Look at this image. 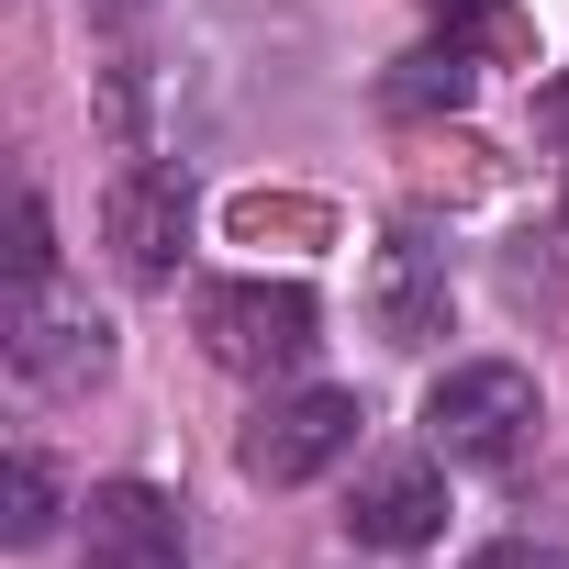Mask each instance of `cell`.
<instances>
[{"instance_id":"6da1fadb","label":"cell","mask_w":569,"mask_h":569,"mask_svg":"<svg viewBox=\"0 0 569 569\" xmlns=\"http://www.w3.org/2000/svg\"><path fill=\"white\" fill-rule=\"evenodd\" d=\"M201 325V358L234 369V380H279V369H302L313 336H325V302L302 291V279H212V291L190 302Z\"/></svg>"},{"instance_id":"7a4b0ae2","label":"cell","mask_w":569,"mask_h":569,"mask_svg":"<svg viewBox=\"0 0 569 569\" xmlns=\"http://www.w3.org/2000/svg\"><path fill=\"white\" fill-rule=\"evenodd\" d=\"M536 425H547V402H536V380L513 358H458L425 391V436H436L447 469H513L536 447Z\"/></svg>"},{"instance_id":"3957f363","label":"cell","mask_w":569,"mask_h":569,"mask_svg":"<svg viewBox=\"0 0 569 569\" xmlns=\"http://www.w3.org/2000/svg\"><path fill=\"white\" fill-rule=\"evenodd\" d=\"M358 391H336V380H313V391H279L246 436H234V458H246V480H268V491H302V480H325L347 447H358Z\"/></svg>"},{"instance_id":"277c9868","label":"cell","mask_w":569,"mask_h":569,"mask_svg":"<svg viewBox=\"0 0 569 569\" xmlns=\"http://www.w3.org/2000/svg\"><path fill=\"white\" fill-rule=\"evenodd\" d=\"M101 234H112L123 279L168 291V279H179V257H190V179H179L168 157L123 168V179H112V201H101Z\"/></svg>"},{"instance_id":"5b68a950","label":"cell","mask_w":569,"mask_h":569,"mask_svg":"<svg viewBox=\"0 0 569 569\" xmlns=\"http://www.w3.org/2000/svg\"><path fill=\"white\" fill-rule=\"evenodd\" d=\"M101 369H112V325L90 302L23 291V313H12V380L23 391H90Z\"/></svg>"},{"instance_id":"8992f818","label":"cell","mask_w":569,"mask_h":569,"mask_svg":"<svg viewBox=\"0 0 569 569\" xmlns=\"http://www.w3.org/2000/svg\"><path fill=\"white\" fill-rule=\"evenodd\" d=\"M347 536H358V547H391V558L436 547V536H447V469H436V458H380V469L347 491Z\"/></svg>"},{"instance_id":"52a82bcc","label":"cell","mask_w":569,"mask_h":569,"mask_svg":"<svg viewBox=\"0 0 569 569\" xmlns=\"http://www.w3.org/2000/svg\"><path fill=\"white\" fill-rule=\"evenodd\" d=\"M369 325L391 347H436L447 336V257L425 234H380V257H369Z\"/></svg>"},{"instance_id":"ba28073f","label":"cell","mask_w":569,"mask_h":569,"mask_svg":"<svg viewBox=\"0 0 569 569\" xmlns=\"http://www.w3.org/2000/svg\"><path fill=\"white\" fill-rule=\"evenodd\" d=\"M179 502L157 480H101L90 491V569H179Z\"/></svg>"},{"instance_id":"9c48e42d","label":"cell","mask_w":569,"mask_h":569,"mask_svg":"<svg viewBox=\"0 0 569 569\" xmlns=\"http://www.w3.org/2000/svg\"><path fill=\"white\" fill-rule=\"evenodd\" d=\"M46 536H57V469L23 447L12 458V547H46Z\"/></svg>"},{"instance_id":"30bf717a","label":"cell","mask_w":569,"mask_h":569,"mask_svg":"<svg viewBox=\"0 0 569 569\" xmlns=\"http://www.w3.org/2000/svg\"><path fill=\"white\" fill-rule=\"evenodd\" d=\"M12 279H23V291H57V223H46L34 190H23V212H12Z\"/></svg>"},{"instance_id":"8fae6325","label":"cell","mask_w":569,"mask_h":569,"mask_svg":"<svg viewBox=\"0 0 569 569\" xmlns=\"http://www.w3.org/2000/svg\"><path fill=\"white\" fill-rule=\"evenodd\" d=\"M458 569H569L558 547H536V536H491V547H469Z\"/></svg>"},{"instance_id":"7c38bea8","label":"cell","mask_w":569,"mask_h":569,"mask_svg":"<svg viewBox=\"0 0 569 569\" xmlns=\"http://www.w3.org/2000/svg\"><path fill=\"white\" fill-rule=\"evenodd\" d=\"M536 134L569 157V79H547V90H536Z\"/></svg>"},{"instance_id":"4fadbf2b","label":"cell","mask_w":569,"mask_h":569,"mask_svg":"<svg viewBox=\"0 0 569 569\" xmlns=\"http://www.w3.org/2000/svg\"><path fill=\"white\" fill-rule=\"evenodd\" d=\"M90 12H112V23H123V12H146V0H90Z\"/></svg>"}]
</instances>
